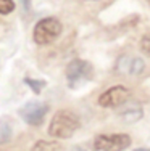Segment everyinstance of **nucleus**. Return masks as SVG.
Instances as JSON below:
<instances>
[{"label":"nucleus","instance_id":"obj_14","mask_svg":"<svg viewBox=\"0 0 150 151\" xmlns=\"http://www.w3.org/2000/svg\"><path fill=\"white\" fill-rule=\"evenodd\" d=\"M21 2H23L24 10H26V12H29V10H31V0H21Z\"/></svg>","mask_w":150,"mask_h":151},{"label":"nucleus","instance_id":"obj_2","mask_svg":"<svg viewBox=\"0 0 150 151\" xmlns=\"http://www.w3.org/2000/svg\"><path fill=\"white\" fill-rule=\"evenodd\" d=\"M94 77V66L86 60H73L66 68V82L71 88H78Z\"/></svg>","mask_w":150,"mask_h":151},{"label":"nucleus","instance_id":"obj_11","mask_svg":"<svg viewBox=\"0 0 150 151\" xmlns=\"http://www.w3.org/2000/svg\"><path fill=\"white\" fill-rule=\"evenodd\" d=\"M10 137H12L10 124H7L5 121H0V143H5Z\"/></svg>","mask_w":150,"mask_h":151},{"label":"nucleus","instance_id":"obj_7","mask_svg":"<svg viewBox=\"0 0 150 151\" xmlns=\"http://www.w3.org/2000/svg\"><path fill=\"white\" fill-rule=\"evenodd\" d=\"M144 69H145L144 60H141L139 56H133V55L120 56L115 64V71L123 76H139V74H142Z\"/></svg>","mask_w":150,"mask_h":151},{"label":"nucleus","instance_id":"obj_3","mask_svg":"<svg viewBox=\"0 0 150 151\" xmlns=\"http://www.w3.org/2000/svg\"><path fill=\"white\" fill-rule=\"evenodd\" d=\"M60 34H62V23L57 18H44L36 24L33 37L36 44L47 45L52 44Z\"/></svg>","mask_w":150,"mask_h":151},{"label":"nucleus","instance_id":"obj_8","mask_svg":"<svg viewBox=\"0 0 150 151\" xmlns=\"http://www.w3.org/2000/svg\"><path fill=\"white\" fill-rule=\"evenodd\" d=\"M33 151H62L58 142H45V140H39L33 146Z\"/></svg>","mask_w":150,"mask_h":151},{"label":"nucleus","instance_id":"obj_1","mask_svg":"<svg viewBox=\"0 0 150 151\" xmlns=\"http://www.w3.org/2000/svg\"><path fill=\"white\" fill-rule=\"evenodd\" d=\"M79 117L70 109H60L55 113L49 125V135L53 138H70L79 129Z\"/></svg>","mask_w":150,"mask_h":151},{"label":"nucleus","instance_id":"obj_17","mask_svg":"<svg viewBox=\"0 0 150 151\" xmlns=\"http://www.w3.org/2000/svg\"><path fill=\"white\" fill-rule=\"evenodd\" d=\"M87 2H94V0H87Z\"/></svg>","mask_w":150,"mask_h":151},{"label":"nucleus","instance_id":"obj_12","mask_svg":"<svg viewBox=\"0 0 150 151\" xmlns=\"http://www.w3.org/2000/svg\"><path fill=\"white\" fill-rule=\"evenodd\" d=\"M15 10V2L13 0H0V15H8Z\"/></svg>","mask_w":150,"mask_h":151},{"label":"nucleus","instance_id":"obj_9","mask_svg":"<svg viewBox=\"0 0 150 151\" xmlns=\"http://www.w3.org/2000/svg\"><path fill=\"white\" fill-rule=\"evenodd\" d=\"M141 116H142V109L139 106H133L128 111H123V113H121V117L128 122H134V121L141 119Z\"/></svg>","mask_w":150,"mask_h":151},{"label":"nucleus","instance_id":"obj_10","mask_svg":"<svg viewBox=\"0 0 150 151\" xmlns=\"http://www.w3.org/2000/svg\"><path fill=\"white\" fill-rule=\"evenodd\" d=\"M24 84L29 85L31 90H33L34 93H41L42 88L45 87V81H37V79H31V77L24 79Z\"/></svg>","mask_w":150,"mask_h":151},{"label":"nucleus","instance_id":"obj_16","mask_svg":"<svg viewBox=\"0 0 150 151\" xmlns=\"http://www.w3.org/2000/svg\"><path fill=\"white\" fill-rule=\"evenodd\" d=\"M73 151H86V150H81V148H74Z\"/></svg>","mask_w":150,"mask_h":151},{"label":"nucleus","instance_id":"obj_13","mask_svg":"<svg viewBox=\"0 0 150 151\" xmlns=\"http://www.w3.org/2000/svg\"><path fill=\"white\" fill-rule=\"evenodd\" d=\"M141 50L147 56H150V32H149V34H145L144 37L141 39Z\"/></svg>","mask_w":150,"mask_h":151},{"label":"nucleus","instance_id":"obj_18","mask_svg":"<svg viewBox=\"0 0 150 151\" xmlns=\"http://www.w3.org/2000/svg\"><path fill=\"white\" fill-rule=\"evenodd\" d=\"M147 2H149V5H150V0H147Z\"/></svg>","mask_w":150,"mask_h":151},{"label":"nucleus","instance_id":"obj_15","mask_svg":"<svg viewBox=\"0 0 150 151\" xmlns=\"http://www.w3.org/2000/svg\"><path fill=\"white\" fill-rule=\"evenodd\" d=\"M134 151H150V148H137V150H134Z\"/></svg>","mask_w":150,"mask_h":151},{"label":"nucleus","instance_id":"obj_4","mask_svg":"<svg viewBox=\"0 0 150 151\" xmlns=\"http://www.w3.org/2000/svg\"><path fill=\"white\" fill-rule=\"evenodd\" d=\"M131 146V137L126 134L99 135L94 140V148L97 151H124Z\"/></svg>","mask_w":150,"mask_h":151},{"label":"nucleus","instance_id":"obj_6","mask_svg":"<svg viewBox=\"0 0 150 151\" xmlns=\"http://www.w3.org/2000/svg\"><path fill=\"white\" fill-rule=\"evenodd\" d=\"M49 111V106L42 101H28L26 105L20 109V114L23 117V121L29 125H41L45 119V114Z\"/></svg>","mask_w":150,"mask_h":151},{"label":"nucleus","instance_id":"obj_5","mask_svg":"<svg viewBox=\"0 0 150 151\" xmlns=\"http://www.w3.org/2000/svg\"><path fill=\"white\" fill-rule=\"evenodd\" d=\"M131 92L124 85H115L99 96V105L102 108H120L128 101Z\"/></svg>","mask_w":150,"mask_h":151}]
</instances>
